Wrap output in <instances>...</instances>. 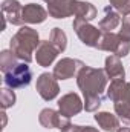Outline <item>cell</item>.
Returning <instances> with one entry per match:
<instances>
[{
  "label": "cell",
  "instance_id": "6da1fadb",
  "mask_svg": "<svg viewBox=\"0 0 130 132\" xmlns=\"http://www.w3.org/2000/svg\"><path fill=\"white\" fill-rule=\"evenodd\" d=\"M77 86L84 95V111L97 112L103 104L104 92L109 86V77L104 69L86 65L77 75Z\"/></svg>",
  "mask_w": 130,
  "mask_h": 132
},
{
  "label": "cell",
  "instance_id": "7a4b0ae2",
  "mask_svg": "<svg viewBox=\"0 0 130 132\" xmlns=\"http://www.w3.org/2000/svg\"><path fill=\"white\" fill-rule=\"evenodd\" d=\"M40 37L38 32L31 26H20V29L14 34L9 40V49L15 54V57L20 62L31 63L32 62V54H35V49L40 45Z\"/></svg>",
  "mask_w": 130,
  "mask_h": 132
},
{
  "label": "cell",
  "instance_id": "3957f363",
  "mask_svg": "<svg viewBox=\"0 0 130 132\" xmlns=\"http://www.w3.org/2000/svg\"><path fill=\"white\" fill-rule=\"evenodd\" d=\"M106 97L113 101L115 114L124 123L130 125V83L126 78L110 80V85L106 89Z\"/></svg>",
  "mask_w": 130,
  "mask_h": 132
},
{
  "label": "cell",
  "instance_id": "277c9868",
  "mask_svg": "<svg viewBox=\"0 0 130 132\" xmlns=\"http://www.w3.org/2000/svg\"><path fill=\"white\" fill-rule=\"evenodd\" d=\"M3 75H5L3 78L5 85L11 89L26 88L32 81V69L29 68V63H25V62H18L11 71H8Z\"/></svg>",
  "mask_w": 130,
  "mask_h": 132
},
{
  "label": "cell",
  "instance_id": "5b68a950",
  "mask_svg": "<svg viewBox=\"0 0 130 132\" xmlns=\"http://www.w3.org/2000/svg\"><path fill=\"white\" fill-rule=\"evenodd\" d=\"M99 51H107V52H112L113 55H118L119 59L121 57H126L129 55L130 52V40L124 38L123 35L115 32H103V37L98 43V48Z\"/></svg>",
  "mask_w": 130,
  "mask_h": 132
},
{
  "label": "cell",
  "instance_id": "8992f818",
  "mask_svg": "<svg viewBox=\"0 0 130 132\" xmlns=\"http://www.w3.org/2000/svg\"><path fill=\"white\" fill-rule=\"evenodd\" d=\"M72 28L83 45H86L89 48H98V43L103 37V32L99 28L90 25L86 20H81V19H73Z\"/></svg>",
  "mask_w": 130,
  "mask_h": 132
},
{
  "label": "cell",
  "instance_id": "52a82bcc",
  "mask_svg": "<svg viewBox=\"0 0 130 132\" xmlns=\"http://www.w3.org/2000/svg\"><path fill=\"white\" fill-rule=\"evenodd\" d=\"M35 89H37L38 95L44 101H51L60 94L58 80L51 72H43V74L38 75L37 83H35Z\"/></svg>",
  "mask_w": 130,
  "mask_h": 132
},
{
  "label": "cell",
  "instance_id": "ba28073f",
  "mask_svg": "<svg viewBox=\"0 0 130 132\" xmlns=\"http://www.w3.org/2000/svg\"><path fill=\"white\" fill-rule=\"evenodd\" d=\"M84 63L78 59H70V57H64L61 60L57 62V65L54 66V75L57 80H69L72 77H77L78 72L84 68Z\"/></svg>",
  "mask_w": 130,
  "mask_h": 132
},
{
  "label": "cell",
  "instance_id": "9c48e42d",
  "mask_svg": "<svg viewBox=\"0 0 130 132\" xmlns=\"http://www.w3.org/2000/svg\"><path fill=\"white\" fill-rule=\"evenodd\" d=\"M58 111L60 114H63L66 117H75L78 115L83 109H84V101L80 98V95L77 92H69L64 94L61 98L58 100Z\"/></svg>",
  "mask_w": 130,
  "mask_h": 132
},
{
  "label": "cell",
  "instance_id": "30bf717a",
  "mask_svg": "<svg viewBox=\"0 0 130 132\" xmlns=\"http://www.w3.org/2000/svg\"><path fill=\"white\" fill-rule=\"evenodd\" d=\"M2 12L8 23L15 26H23V6L18 0H3Z\"/></svg>",
  "mask_w": 130,
  "mask_h": 132
},
{
  "label": "cell",
  "instance_id": "8fae6325",
  "mask_svg": "<svg viewBox=\"0 0 130 132\" xmlns=\"http://www.w3.org/2000/svg\"><path fill=\"white\" fill-rule=\"evenodd\" d=\"M58 54L60 51L51 43V40H41L38 48L35 49V62L43 68H48L55 62Z\"/></svg>",
  "mask_w": 130,
  "mask_h": 132
},
{
  "label": "cell",
  "instance_id": "7c38bea8",
  "mask_svg": "<svg viewBox=\"0 0 130 132\" xmlns=\"http://www.w3.org/2000/svg\"><path fill=\"white\" fill-rule=\"evenodd\" d=\"M75 0H49L48 12L54 19H66L73 15Z\"/></svg>",
  "mask_w": 130,
  "mask_h": 132
},
{
  "label": "cell",
  "instance_id": "4fadbf2b",
  "mask_svg": "<svg viewBox=\"0 0 130 132\" xmlns=\"http://www.w3.org/2000/svg\"><path fill=\"white\" fill-rule=\"evenodd\" d=\"M48 11L37 5V3H28L23 6V23L28 25H37V23H43L48 19Z\"/></svg>",
  "mask_w": 130,
  "mask_h": 132
},
{
  "label": "cell",
  "instance_id": "5bb4252c",
  "mask_svg": "<svg viewBox=\"0 0 130 132\" xmlns=\"http://www.w3.org/2000/svg\"><path fill=\"white\" fill-rule=\"evenodd\" d=\"M119 22H121V14L115 11L112 6H106L104 17L99 20L98 28L101 29V32H113V29L119 25Z\"/></svg>",
  "mask_w": 130,
  "mask_h": 132
},
{
  "label": "cell",
  "instance_id": "9a60e30c",
  "mask_svg": "<svg viewBox=\"0 0 130 132\" xmlns=\"http://www.w3.org/2000/svg\"><path fill=\"white\" fill-rule=\"evenodd\" d=\"M104 71L109 77V80H115V78H126V71L124 66L121 63V59L118 55H109L104 62Z\"/></svg>",
  "mask_w": 130,
  "mask_h": 132
},
{
  "label": "cell",
  "instance_id": "2e32d148",
  "mask_svg": "<svg viewBox=\"0 0 130 132\" xmlns=\"http://www.w3.org/2000/svg\"><path fill=\"white\" fill-rule=\"evenodd\" d=\"M95 121L98 126L106 132H116L119 129V118L116 114H110V112H97L95 114Z\"/></svg>",
  "mask_w": 130,
  "mask_h": 132
},
{
  "label": "cell",
  "instance_id": "e0dca14e",
  "mask_svg": "<svg viewBox=\"0 0 130 132\" xmlns=\"http://www.w3.org/2000/svg\"><path fill=\"white\" fill-rule=\"evenodd\" d=\"M97 8L90 3V2H84V0H75L73 5V15L75 19H81L86 22H90L97 17Z\"/></svg>",
  "mask_w": 130,
  "mask_h": 132
},
{
  "label": "cell",
  "instance_id": "ac0fdd59",
  "mask_svg": "<svg viewBox=\"0 0 130 132\" xmlns=\"http://www.w3.org/2000/svg\"><path fill=\"white\" fill-rule=\"evenodd\" d=\"M58 120H60V111H54L51 108H44L40 115H38V121L43 128L46 129H54L58 126Z\"/></svg>",
  "mask_w": 130,
  "mask_h": 132
},
{
  "label": "cell",
  "instance_id": "d6986e66",
  "mask_svg": "<svg viewBox=\"0 0 130 132\" xmlns=\"http://www.w3.org/2000/svg\"><path fill=\"white\" fill-rule=\"evenodd\" d=\"M18 62L20 60L15 57V54L11 49H5V51L0 52V69H2L3 74H6L8 71H11Z\"/></svg>",
  "mask_w": 130,
  "mask_h": 132
},
{
  "label": "cell",
  "instance_id": "ffe728a7",
  "mask_svg": "<svg viewBox=\"0 0 130 132\" xmlns=\"http://www.w3.org/2000/svg\"><path fill=\"white\" fill-rule=\"evenodd\" d=\"M51 43L60 51V52H64L66 48H67V35L61 28H54L51 31Z\"/></svg>",
  "mask_w": 130,
  "mask_h": 132
},
{
  "label": "cell",
  "instance_id": "44dd1931",
  "mask_svg": "<svg viewBox=\"0 0 130 132\" xmlns=\"http://www.w3.org/2000/svg\"><path fill=\"white\" fill-rule=\"evenodd\" d=\"M15 92L11 89V88H3L2 89V92H0V104H2V109L3 111H6V109H9V108H12L14 104H15Z\"/></svg>",
  "mask_w": 130,
  "mask_h": 132
},
{
  "label": "cell",
  "instance_id": "7402d4cb",
  "mask_svg": "<svg viewBox=\"0 0 130 132\" xmlns=\"http://www.w3.org/2000/svg\"><path fill=\"white\" fill-rule=\"evenodd\" d=\"M110 6L123 15L130 14V0H109Z\"/></svg>",
  "mask_w": 130,
  "mask_h": 132
},
{
  "label": "cell",
  "instance_id": "603a6c76",
  "mask_svg": "<svg viewBox=\"0 0 130 132\" xmlns=\"http://www.w3.org/2000/svg\"><path fill=\"white\" fill-rule=\"evenodd\" d=\"M119 35H123L124 38L130 40V14L123 17V25H121V29H119Z\"/></svg>",
  "mask_w": 130,
  "mask_h": 132
},
{
  "label": "cell",
  "instance_id": "cb8c5ba5",
  "mask_svg": "<svg viewBox=\"0 0 130 132\" xmlns=\"http://www.w3.org/2000/svg\"><path fill=\"white\" fill-rule=\"evenodd\" d=\"M83 126H78V125H73V123H67L64 128H61L60 132H81Z\"/></svg>",
  "mask_w": 130,
  "mask_h": 132
},
{
  "label": "cell",
  "instance_id": "d4e9b609",
  "mask_svg": "<svg viewBox=\"0 0 130 132\" xmlns=\"http://www.w3.org/2000/svg\"><path fill=\"white\" fill-rule=\"evenodd\" d=\"M81 132H99V131H98L97 128H94V126H83Z\"/></svg>",
  "mask_w": 130,
  "mask_h": 132
},
{
  "label": "cell",
  "instance_id": "484cf974",
  "mask_svg": "<svg viewBox=\"0 0 130 132\" xmlns=\"http://www.w3.org/2000/svg\"><path fill=\"white\" fill-rule=\"evenodd\" d=\"M116 132H130V128H127V126H123V128H121V126H119V129Z\"/></svg>",
  "mask_w": 130,
  "mask_h": 132
},
{
  "label": "cell",
  "instance_id": "4316f807",
  "mask_svg": "<svg viewBox=\"0 0 130 132\" xmlns=\"http://www.w3.org/2000/svg\"><path fill=\"white\" fill-rule=\"evenodd\" d=\"M43 2H46V3H49V0H43Z\"/></svg>",
  "mask_w": 130,
  "mask_h": 132
}]
</instances>
